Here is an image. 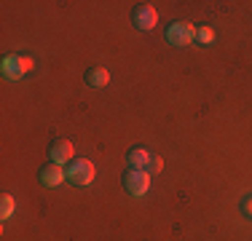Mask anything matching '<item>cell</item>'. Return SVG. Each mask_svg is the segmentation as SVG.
<instances>
[{
	"mask_svg": "<svg viewBox=\"0 0 252 241\" xmlns=\"http://www.w3.org/2000/svg\"><path fill=\"white\" fill-rule=\"evenodd\" d=\"M67 180V172H64V166H59V164H46V166H40L38 169V182L40 185H46V188H59V185Z\"/></svg>",
	"mask_w": 252,
	"mask_h": 241,
	"instance_id": "obj_7",
	"label": "cell"
},
{
	"mask_svg": "<svg viewBox=\"0 0 252 241\" xmlns=\"http://www.w3.org/2000/svg\"><path fill=\"white\" fill-rule=\"evenodd\" d=\"M0 67H3V75L8 81H19V78L27 75V70H32V59L22 57V54H8V57H3Z\"/></svg>",
	"mask_w": 252,
	"mask_h": 241,
	"instance_id": "obj_4",
	"label": "cell"
},
{
	"mask_svg": "<svg viewBox=\"0 0 252 241\" xmlns=\"http://www.w3.org/2000/svg\"><path fill=\"white\" fill-rule=\"evenodd\" d=\"M161 166H164V161H161L158 155L153 153V155H151V161H148V164H145V172H148V174H151V177H153V174H158V172H161Z\"/></svg>",
	"mask_w": 252,
	"mask_h": 241,
	"instance_id": "obj_12",
	"label": "cell"
},
{
	"mask_svg": "<svg viewBox=\"0 0 252 241\" xmlns=\"http://www.w3.org/2000/svg\"><path fill=\"white\" fill-rule=\"evenodd\" d=\"M212 40H215V30L209 27V24H199V27H196V43L209 46Z\"/></svg>",
	"mask_w": 252,
	"mask_h": 241,
	"instance_id": "obj_10",
	"label": "cell"
},
{
	"mask_svg": "<svg viewBox=\"0 0 252 241\" xmlns=\"http://www.w3.org/2000/svg\"><path fill=\"white\" fill-rule=\"evenodd\" d=\"M64 172H67V182L78 185V188H81V185H89L94 180V164L89 158H73Z\"/></svg>",
	"mask_w": 252,
	"mask_h": 241,
	"instance_id": "obj_3",
	"label": "cell"
},
{
	"mask_svg": "<svg viewBox=\"0 0 252 241\" xmlns=\"http://www.w3.org/2000/svg\"><path fill=\"white\" fill-rule=\"evenodd\" d=\"M14 214V196L11 193H3L0 196V220H8Z\"/></svg>",
	"mask_w": 252,
	"mask_h": 241,
	"instance_id": "obj_11",
	"label": "cell"
},
{
	"mask_svg": "<svg viewBox=\"0 0 252 241\" xmlns=\"http://www.w3.org/2000/svg\"><path fill=\"white\" fill-rule=\"evenodd\" d=\"M242 212L247 214V217H252V196H247V198L242 201Z\"/></svg>",
	"mask_w": 252,
	"mask_h": 241,
	"instance_id": "obj_13",
	"label": "cell"
},
{
	"mask_svg": "<svg viewBox=\"0 0 252 241\" xmlns=\"http://www.w3.org/2000/svg\"><path fill=\"white\" fill-rule=\"evenodd\" d=\"M151 150L142 148V145H137V148H131L129 153H126V161H129V169H142L145 172V164L151 161Z\"/></svg>",
	"mask_w": 252,
	"mask_h": 241,
	"instance_id": "obj_9",
	"label": "cell"
},
{
	"mask_svg": "<svg viewBox=\"0 0 252 241\" xmlns=\"http://www.w3.org/2000/svg\"><path fill=\"white\" fill-rule=\"evenodd\" d=\"M121 185L131 198H140L151 190V174L142 172V169H126L121 177Z\"/></svg>",
	"mask_w": 252,
	"mask_h": 241,
	"instance_id": "obj_2",
	"label": "cell"
},
{
	"mask_svg": "<svg viewBox=\"0 0 252 241\" xmlns=\"http://www.w3.org/2000/svg\"><path fill=\"white\" fill-rule=\"evenodd\" d=\"M164 38H166V43H169V46L185 48V46H190V43L196 40V24L183 22V19H175V22L166 24Z\"/></svg>",
	"mask_w": 252,
	"mask_h": 241,
	"instance_id": "obj_1",
	"label": "cell"
},
{
	"mask_svg": "<svg viewBox=\"0 0 252 241\" xmlns=\"http://www.w3.org/2000/svg\"><path fill=\"white\" fill-rule=\"evenodd\" d=\"M49 161H51V164H59V166L70 164V161H73V142L64 140V137L51 140V145H49Z\"/></svg>",
	"mask_w": 252,
	"mask_h": 241,
	"instance_id": "obj_6",
	"label": "cell"
},
{
	"mask_svg": "<svg viewBox=\"0 0 252 241\" xmlns=\"http://www.w3.org/2000/svg\"><path fill=\"white\" fill-rule=\"evenodd\" d=\"M156 22H158V11H156L151 3H137L134 8H131V24H134L137 30L148 32V30L156 27Z\"/></svg>",
	"mask_w": 252,
	"mask_h": 241,
	"instance_id": "obj_5",
	"label": "cell"
},
{
	"mask_svg": "<svg viewBox=\"0 0 252 241\" xmlns=\"http://www.w3.org/2000/svg\"><path fill=\"white\" fill-rule=\"evenodd\" d=\"M83 81H86V86H92V89H105L107 83H110V72H107V67L94 64V67H89L86 72H83Z\"/></svg>",
	"mask_w": 252,
	"mask_h": 241,
	"instance_id": "obj_8",
	"label": "cell"
}]
</instances>
